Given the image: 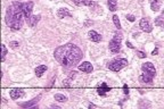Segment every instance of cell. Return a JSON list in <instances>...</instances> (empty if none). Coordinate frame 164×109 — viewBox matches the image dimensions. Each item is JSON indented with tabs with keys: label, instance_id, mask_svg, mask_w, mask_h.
I'll use <instances>...</instances> for the list:
<instances>
[{
	"label": "cell",
	"instance_id": "f546056e",
	"mask_svg": "<svg viewBox=\"0 0 164 109\" xmlns=\"http://www.w3.org/2000/svg\"><path fill=\"white\" fill-rule=\"evenodd\" d=\"M158 53V48H155L154 50H153V52H152V54H154V56H156V54Z\"/></svg>",
	"mask_w": 164,
	"mask_h": 109
},
{
	"label": "cell",
	"instance_id": "ac0fdd59",
	"mask_svg": "<svg viewBox=\"0 0 164 109\" xmlns=\"http://www.w3.org/2000/svg\"><path fill=\"white\" fill-rule=\"evenodd\" d=\"M107 5L111 11H115L117 8V0H107Z\"/></svg>",
	"mask_w": 164,
	"mask_h": 109
},
{
	"label": "cell",
	"instance_id": "4dcf8cb0",
	"mask_svg": "<svg viewBox=\"0 0 164 109\" xmlns=\"http://www.w3.org/2000/svg\"><path fill=\"white\" fill-rule=\"evenodd\" d=\"M127 45H128V47H129V48H130V49H133V45H132V44H131V43H130V42H129V41H127Z\"/></svg>",
	"mask_w": 164,
	"mask_h": 109
},
{
	"label": "cell",
	"instance_id": "4fadbf2b",
	"mask_svg": "<svg viewBox=\"0 0 164 109\" xmlns=\"http://www.w3.org/2000/svg\"><path fill=\"white\" fill-rule=\"evenodd\" d=\"M139 81L141 82V83H145V84H149V85H152L153 83V77L149 76V75L145 74V73H142V74L139 76Z\"/></svg>",
	"mask_w": 164,
	"mask_h": 109
},
{
	"label": "cell",
	"instance_id": "f1b7e54d",
	"mask_svg": "<svg viewBox=\"0 0 164 109\" xmlns=\"http://www.w3.org/2000/svg\"><path fill=\"white\" fill-rule=\"evenodd\" d=\"M75 75H76V72H74V70H73V72H71V74H70V77H68V78H74L75 77Z\"/></svg>",
	"mask_w": 164,
	"mask_h": 109
},
{
	"label": "cell",
	"instance_id": "8fae6325",
	"mask_svg": "<svg viewBox=\"0 0 164 109\" xmlns=\"http://www.w3.org/2000/svg\"><path fill=\"white\" fill-rule=\"evenodd\" d=\"M23 95H24V91H23L22 89H14V90L10 91V98L14 100L19 99Z\"/></svg>",
	"mask_w": 164,
	"mask_h": 109
},
{
	"label": "cell",
	"instance_id": "d4e9b609",
	"mask_svg": "<svg viewBox=\"0 0 164 109\" xmlns=\"http://www.w3.org/2000/svg\"><path fill=\"white\" fill-rule=\"evenodd\" d=\"M63 86L64 88L71 86V78H67V79H65V81H63Z\"/></svg>",
	"mask_w": 164,
	"mask_h": 109
},
{
	"label": "cell",
	"instance_id": "7c38bea8",
	"mask_svg": "<svg viewBox=\"0 0 164 109\" xmlns=\"http://www.w3.org/2000/svg\"><path fill=\"white\" fill-rule=\"evenodd\" d=\"M89 39H90L91 41H93V42H99V41L102 40L101 35H100L99 33H97L96 31H93V30L89 31Z\"/></svg>",
	"mask_w": 164,
	"mask_h": 109
},
{
	"label": "cell",
	"instance_id": "ffe728a7",
	"mask_svg": "<svg viewBox=\"0 0 164 109\" xmlns=\"http://www.w3.org/2000/svg\"><path fill=\"white\" fill-rule=\"evenodd\" d=\"M163 16H164V14H162L158 17H156V19H155V25L156 26H163Z\"/></svg>",
	"mask_w": 164,
	"mask_h": 109
},
{
	"label": "cell",
	"instance_id": "30bf717a",
	"mask_svg": "<svg viewBox=\"0 0 164 109\" xmlns=\"http://www.w3.org/2000/svg\"><path fill=\"white\" fill-rule=\"evenodd\" d=\"M79 69L82 70V72H84V73H91L93 70V67L89 61H84V63H82L81 65H79Z\"/></svg>",
	"mask_w": 164,
	"mask_h": 109
},
{
	"label": "cell",
	"instance_id": "7a4b0ae2",
	"mask_svg": "<svg viewBox=\"0 0 164 109\" xmlns=\"http://www.w3.org/2000/svg\"><path fill=\"white\" fill-rule=\"evenodd\" d=\"M23 10L22 4L18 1H15L7 8L6 11V24L8 27H10L13 31L20 30L23 25Z\"/></svg>",
	"mask_w": 164,
	"mask_h": 109
},
{
	"label": "cell",
	"instance_id": "9c48e42d",
	"mask_svg": "<svg viewBox=\"0 0 164 109\" xmlns=\"http://www.w3.org/2000/svg\"><path fill=\"white\" fill-rule=\"evenodd\" d=\"M97 91H98V94H100L101 97H105V95H106V93L108 92V91H111V88H109V86L107 85L105 82H102V83L98 86Z\"/></svg>",
	"mask_w": 164,
	"mask_h": 109
},
{
	"label": "cell",
	"instance_id": "d6a6232c",
	"mask_svg": "<svg viewBox=\"0 0 164 109\" xmlns=\"http://www.w3.org/2000/svg\"><path fill=\"white\" fill-rule=\"evenodd\" d=\"M51 107H52V108H57V109L59 108V107H58V106H56V104H51Z\"/></svg>",
	"mask_w": 164,
	"mask_h": 109
},
{
	"label": "cell",
	"instance_id": "83f0119b",
	"mask_svg": "<svg viewBox=\"0 0 164 109\" xmlns=\"http://www.w3.org/2000/svg\"><path fill=\"white\" fill-rule=\"evenodd\" d=\"M127 19L129 20V22H134V19H136V17H134L133 15H128V16H127Z\"/></svg>",
	"mask_w": 164,
	"mask_h": 109
},
{
	"label": "cell",
	"instance_id": "9a60e30c",
	"mask_svg": "<svg viewBox=\"0 0 164 109\" xmlns=\"http://www.w3.org/2000/svg\"><path fill=\"white\" fill-rule=\"evenodd\" d=\"M40 18H41V15H33V16H31V17L27 19V23H29V25L31 27H34L39 23Z\"/></svg>",
	"mask_w": 164,
	"mask_h": 109
},
{
	"label": "cell",
	"instance_id": "3957f363",
	"mask_svg": "<svg viewBox=\"0 0 164 109\" xmlns=\"http://www.w3.org/2000/svg\"><path fill=\"white\" fill-rule=\"evenodd\" d=\"M121 42H122V34L121 33H115L111 41H109V50L113 53H117L121 50Z\"/></svg>",
	"mask_w": 164,
	"mask_h": 109
},
{
	"label": "cell",
	"instance_id": "6da1fadb",
	"mask_svg": "<svg viewBox=\"0 0 164 109\" xmlns=\"http://www.w3.org/2000/svg\"><path fill=\"white\" fill-rule=\"evenodd\" d=\"M82 50L73 43L58 47L54 52V57L63 67L68 68L76 65L82 58Z\"/></svg>",
	"mask_w": 164,
	"mask_h": 109
},
{
	"label": "cell",
	"instance_id": "52a82bcc",
	"mask_svg": "<svg viewBox=\"0 0 164 109\" xmlns=\"http://www.w3.org/2000/svg\"><path fill=\"white\" fill-rule=\"evenodd\" d=\"M139 26H140L141 31L146 32V33H150L153 30L152 24L149 23V19L148 18H141L140 23H139Z\"/></svg>",
	"mask_w": 164,
	"mask_h": 109
},
{
	"label": "cell",
	"instance_id": "5b68a950",
	"mask_svg": "<svg viewBox=\"0 0 164 109\" xmlns=\"http://www.w3.org/2000/svg\"><path fill=\"white\" fill-rule=\"evenodd\" d=\"M34 4L32 1H27V2H23L22 4V10H23V15L26 18V20L31 17V13L32 9H33Z\"/></svg>",
	"mask_w": 164,
	"mask_h": 109
},
{
	"label": "cell",
	"instance_id": "8992f818",
	"mask_svg": "<svg viewBox=\"0 0 164 109\" xmlns=\"http://www.w3.org/2000/svg\"><path fill=\"white\" fill-rule=\"evenodd\" d=\"M141 69H142V72L145 73V74L149 75V76H152V77H154L155 75H156V69H155L153 63H150V61L142 64V66H141Z\"/></svg>",
	"mask_w": 164,
	"mask_h": 109
},
{
	"label": "cell",
	"instance_id": "ba28073f",
	"mask_svg": "<svg viewBox=\"0 0 164 109\" xmlns=\"http://www.w3.org/2000/svg\"><path fill=\"white\" fill-rule=\"evenodd\" d=\"M41 99V95H38L36 98H33L32 100H30V101H26V102H18V106L22 107V108H33L34 106H35L36 103H38V101Z\"/></svg>",
	"mask_w": 164,
	"mask_h": 109
},
{
	"label": "cell",
	"instance_id": "1f68e13d",
	"mask_svg": "<svg viewBox=\"0 0 164 109\" xmlns=\"http://www.w3.org/2000/svg\"><path fill=\"white\" fill-rule=\"evenodd\" d=\"M88 107H89V108H96V104H93V103H89V104H88Z\"/></svg>",
	"mask_w": 164,
	"mask_h": 109
},
{
	"label": "cell",
	"instance_id": "cb8c5ba5",
	"mask_svg": "<svg viewBox=\"0 0 164 109\" xmlns=\"http://www.w3.org/2000/svg\"><path fill=\"white\" fill-rule=\"evenodd\" d=\"M9 45H10L11 49H17L19 47V43L17 41H11V42H9Z\"/></svg>",
	"mask_w": 164,
	"mask_h": 109
},
{
	"label": "cell",
	"instance_id": "5bb4252c",
	"mask_svg": "<svg viewBox=\"0 0 164 109\" xmlns=\"http://www.w3.org/2000/svg\"><path fill=\"white\" fill-rule=\"evenodd\" d=\"M57 16L59 18H65V17H72V14L68 11V9L66 8H60L57 11Z\"/></svg>",
	"mask_w": 164,
	"mask_h": 109
},
{
	"label": "cell",
	"instance_id": "7402d4cb",
	"mask_svg": "<svg viewBox=\"0 0 164 109\" xmlns=\"http://www.w3.org/2000/svg\"><path fill=\"white\" fill-rule=\"evenodd\" d=\"M6 54H7V48H6V45L1 44V61H5Z\"/></svg>",
	"mask_w": 164,
	"mask_h": 109
},
{
	"label": "cell",
	"instance_id": "484cf974",
	"mask_svg": "<svg viewBox=\"0 0 164 109\" xmlns=\"http://www.w3.org/2000/svg\"><path fill=\"white\" fill-rule=\"evenodd\" d=\"M137 56L139 57V58H146V53L142 51H139V50H137Z\"/></svg>",
	"mask_w": 164,
	"mask_h": 109
},
{
	"label": "cell",
	"instance_id": "d6986e66",
	"mask_svg": "<svg viewBox=\"0 0 164 109\" xmlns=\"http://www.w3.org/2000/svg\"><path fill=\"white\" fill-rule=\"evenodd\" d=\"M55 100L58 102H65V101H67V97H65L64 94L57 93V94H55Z\"/></svg>",
	"mask_w": 164,
	"mask_h": 109
},
{
	"label": "cell",
	"instance_id": "277c9868",
	"mask_svg": "<svg viewBox=\"0 0 164 109\" xmlns=\"http://www.w3.org/2000/svg\"><path fill=\"white\" fill-rule=\"evenodd\" d=\"M125 66H128V60L124 58L114 59L113 61H111V63L108 64V68L111 70H113V72H120Z\"/></svg>",
	"mask_w": 164,
	"mask_h": 109
},
{
	"label": "cell",
	"instance_id": "44dd1931",
	"mask_svg": "<svg viewBox=\"0 0 164 109\" xmlns=\"http://www.w3.org/2000/svg\"><path fill=\"white\" fill-rule=\"evenodd\" d=\"M113 22H114V24H115L116 29L121 30V23H120V19H118V16L117 15H114L113 16Z\"/></svg>",
	"mask_w": 164,
	"mask_h": 109
},
{
	"label": "cell",
	"instance_id": "2e32d148",
	"mask_svg": "<svg viewBox=\"0 0 164 109\" xmlns=\"http://www.w3.org/2000/svg\"><path fill=\"white\" fill-rule=\"evenodd\" d=\"M162 0H150V9L153 11H158L161 8Z\"/></svg>",
	"mask_w": 164,
	"mask_h": 109
},
{
	"label": "cell",
	"instance_id": "4316f807",
	"mask_svg": "<svg viewBox=\"0 0 164 109\" xmlns=\"http://www.w3.org/2000/svg\"><path fill=\"white\" fill-rule=\"evenodd\" d=\"M123 92H124V94H125V95L129 94V88H128L127 84H124V85H123Z\"/></svg>",
	"mask_w": 164,
	"mask_h": 109
},
{
	"label": "cell",
	"instance_id": "603a6c76",
	"mask_svg": "<svg viewBox=\"0 0 164 109\" xmlns=\"http://www.w3.org/2000/svg\"><path fill=\"white\" fill-rule=\"evenodd\" d=\"M73 1L77 6H88V4H89L88 0H73Z\"/></svg>",
	"mask_w": 164,
	"mask_h": 109
},
{
	"label": "cell",
	"instance_id": "e0dca14e",
	"mask_svg": "<svg viewBox=\"0 0 164 109\" xmlns=\"http://www.w3.org/2000/svg\"><path fill=\"white\" fill-rule=\"evenodd\" d=\"M46 70H47V66L46 65H40V66H38V67L35 68V75L38 77H41L43 75V73H46Z\"/></svg>",
	"mask_w": 164,
	"mask_h": 109
}]
</instances>
